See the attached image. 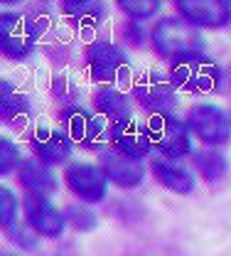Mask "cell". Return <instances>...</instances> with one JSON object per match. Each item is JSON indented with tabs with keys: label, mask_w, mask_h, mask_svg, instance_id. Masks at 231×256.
<instances>
[{
	"label": "cell",
	"mask_w": 231,
	"mask_h": 256,
	"mask_svg": "<svg viewBox=\"0 0 231 256\" xmlns=\"http://www.w3.org/2000/svg\"><path fill=\"white\" fill-rule=\"evenodd\" d=\"M153 40L160 52L175 54L180 60L199 57V52L204 47V37H202L199 28H195L187 20H180V18H165L163 22H158V28L153 30Z\"/></svg>",
	"instance_id": "1"
},
{
	"label": "cell",
	"mask_w": 231,
	"mask_h": 256,
	"mask_svg": "<svg viewBox=\"0 0 231 256\" xmlns=\"http://www.w3.org/2000/svg\"><path fill=\"white\" fill-rule=\"evenodd\" d=\"M170 82L175 84V89L185 92H219L224 86V69L202 54L190 60H177L172 66Z\"/></svg>",
	"instance_id": "2"
},
{
	"label": "cell",
	"mask_w": 231,
	"mask_h": 256,
	"mask_svg": "<svg viewBox=\"0 0 231 256\" xmlns=\"http://www.w3.org/2000/svg\"><path fill=\"white\" fill-rule=\"evenodd\" d=\"M187 126L192 128V133L199 140H204L207 146H227L231 140V116L214 106V104H199L190 111L187 116Z\"/></svg>",
	"instance_id": "3"
},
{
	"label": "cell",
	"mask_w": 231,
	"mask_h": 256,
	"mask_svg": "<svg viewBox=\"0 0 231 256\" xmlns=\"http://www.w3.org/2000/svg\"><path fill=\"white\" fill-rule=\"evenodd\" d=\"M150 136H153V146L165 156V158L180 160L192 150V140H190V128L185 126L180 118H175L172 114L167 116H155L150 124Z\"/></svg>",
	"instance_id": "4"
},
{
	"label": "cell",
	"mask_w": 231,
	"mask_h": 256,
	"mask_svg": "<svg viewBox=\"0 0 231 256\" xmlns=\"http://www.w3.org/2000/svg\"><path fill=\"white\" fill-rule=\"evenodd\" d=\"M37 42V25L27 15L20 12H5L0 18V44L7 57L22 60L32 52Z\"/></svg>",
	"instance_id": "5"
},
{
	"label": "cell",
	"mask_w": 231,
	"mask_h": 256,
	"mask_svg": "<svg viewBox=\"0 0 231 256\" xmlns=\"http://www.w3.org/2000/svg\"><path fill=\"white\" fill-rule=\"evenodd\" d=\"M62 124L66 126L69 136L86 146V148H99L106 140H111V128L101 121V116L81 108V106H69L62 111Z\"/></svg>",
	"instance_id": "6"
},
{
	"label": "cell",
	"mask_w": 231,
	"mask_h": 256,
	"mask_svg": "<svg viewBox=\"0 0 231 256\" xmlns=\"http://www.w3.org/2000/svg\"><path fill=\"white\" fill-rule=\"evenodd\" d=\"M133 94H135L138 104H140L145 111L158 114V116H167V114L177 106L175 84L167 82L165 76H160V74H143V76L135 82Z\"/></svg>",
	"instance_id": "7"
},
{
	"label": "cell",
	"mask_w": 231,
	"mask_h": 256,
	"mask_svg": "<svg viewBox=\"0 0 231 256\" xmlns=\"http://www.w3.org/2000/svg\"><path fill=\"white\" fill-rule=\"evenodd\" d=\"M66 185L84 202H101L108 192V178L96 165L76 162L66 170Z\"/></svg>",
	"instance_id": "8"
},
{
	"label": "cell",
	"mask_w": 231,
	"mask_h": 256,
	"mask_svg": "<svg viewBox=\"0 0 231 256\" xmlns=\"http://www.w3.org/2000/svg\"><path fill=\"white\" fill-rule=\"evenodd\" d=\"M177 8L195 28H224L231 22V2L224 0H180Z\"/></svg>",
	"instance_id": "9"
},
{
	"label": "cell",
	"mask_w": 231,
	"mask_h": 256,
	"mask_svg": "<svg viewBox=\"0 0 231 256\" xmlns=\"http://www.w3.org/2000/svg\"><path fill=\"white\" fill-rule=\"evenodd\" d=\"M111 143L116 150L131 156V158H143L150 153L153 148V136H150V128L138 124V121H118L111 126Z\"/></svg>",
	"instance_id": "10"
},
{
	"label": "cell",
	"mask_w": 231,
	"mask_h": 256,
	"mask_svg": "<svg viewBox=\"0 0 231 256\" xmlns=\"http://www.w3.org/2000/svg\"><path fill=\"white\" fill-rule=\"evenodd\" d=\"M25 214H27V224L32 226L37 234L42 236H59L64 232V214L47 200L39 194H27L25 197Z\"/></svg>",
	"instance_id": "11"
},
{
	"label": "cell",
	"mask_w": 231,
	"mask_h": 256,
	"mask_svg": "<svg viewBox=\"0 0 231 256\" xmlns=\"http://www.w3.org/2000/svg\"><path fill=\"white\" fill-rule=\"evenodd\" d=\"M99 165L101 170L106 172V178H111L121 188H135L145 178V168L140 165V160L131 158V156H126V153H121L116 148L103 150Z\"/></svg>",
	"instance_id": "12"
},
{
	"label": "cell",
	"mask_w": 231,
	"mask_h": 256,
	"mask_svg": "<svg viewBox=\"0 0 231 256\" xmlns=\"http://www.w3.org/2000/svg\"><path fill=\"white\" fill-rule=\"evenodd\" d=\"M30 148L34 150V156L42 160V162H64L71 156V140L66 138L62 130L57 128H47L39 126L30 136Z\"/></svg>",
	"instance_id": "13"
},
{
	"label": "cell",
	"mask_w": 231,
	"mask_h": 256,
	"mask_svg": "<svg viewBox=\"0 0 231 256\" xmlns=\"http://www.w3.org/2000/svg\"><path fill=\"white\" fill-rule=\"evenodd\" d=\"M86 60H89V66H91V74L99 82H111L118 74V69L128 66V54L121 47L111 44V42H96V44H91Z\"/></svg>",
	"instance_id": "14"
},
{
	"label": "cell",
	"mask_w": 231,
	"mask_h": 256,
	"mask_svg": "<svg viewBox=\"0 0 231 256\" xmlns=\"http://www.w3.org/2000/svg\"><path fill=\"white\" fill-rule=\"evenodd\" d=\"M153 172L155 178L165 185L167 190L180 192V194H187V192L195 190V172L190 168H185L180 160L172 158H155L153 160Z\"/></svg>",
	"instance_id": "15"
},
{
	"label": "cell",
	"mask_w": 231,
	"mask_h": 256,
	"mask_svg": "<svg viewBox=\"0 0 231 256\" xmlns=\"http://www.w3.org/2000/svg\"><path fill=\"white\" fill-rule=\"evenodd\" d=\"M20 180H22V185L32 194H39V197H44V194L57 190V178H54V172L42 160H34V158L22 160V165H20Z\"/></svg>",
	"instance_id": "16"
},
{
	"label": "cell",
	"mask_w": 231,
	"mask_h": 256,
	"mask_svg": "<svg viewBox=\"0 0 231 256\" xmlns=\"http://www.w3.org/2000/svg\"><path fill=\"white\" fill-rule=\"evenodd\" d=\"M94 104H96V108H99L101 114H106L116 124L131 118V111H133L131 98L123 94V92H118V89H101L99 94L94 96Z\"/></svg>",
	"instance_id": "17"
},
{
	"label": "cell",
	"mask_w": 231,
	"mask_h": 256,
	"mask_svg": "<svg viewBox=\"0 0 231 256\" xmlns=\"http://www.w3.org/2000/svg\"><path fill=\"white\" fill-rule=\"evenodd\" d=\"M0 114H2V118H15V116H20V114H25L27 111V106H30V101L25 98V96L20 94L10 82H2V86H0Z\"/></svg>",
	"instance_id": "18"
},
{
	"label": "cell",
	"mask_w": 231,
	"mask_h": 256,
	"mask_svg": "<svg viewBox=\"0 0 231 256\" xmlns=\"http://www.w3.org/2000/svg\"><path fill=\"white\" fill-rule=\"evenodd\" d=\"M197 165L199 172L204 175V180H209V182H217L219 178H224L227 168H229L224 153H219V150H202V153H197Z\"/></svg>",
	"instance_id": "19"
},
{
	"label": "cell",
	"mask_w": 231,
	"mask_h": 256,
	"mask_svg": "<svg viewBox=\"0 0 231 256\" xmlns=\"http://www.w3.org/2000/svg\"><path fill=\"white\" fill-rule=\"evenodd\" d=\"M64 10H66V15L76 18L79 22H96L99 18H103L106 5L96 2V0H66Z\"/></svg>",
	"instance_id": "20"
},
{
	"label": "cell",
	"mask_w": 231,
	"mask_h": 256,
	"mask_svg": "<svg viewBox=\"0 0 231 256\" xmlns=\"http://www.w3.org/2000/svg\"><path fill=\"white\" fill-rule=\"evenodd\" d=\"M64 222L69 226H74L76 232H91L99 220H96V214L89 210V207H81V204H69L64 210Z\"/></svg>",
	"instance_id": "21"
},
{
	"label": "cell",
	"mask_w": 231,
	"mask_h": 256,
	"mask_svg": "<svg viewBox=\"0 0 231 256\" xmlns=\"http://www.w3.org/2000/svg\"><path fill=\"white\" fill-rule=\"evenodd\" d=\"M131 18H135V20H145V18H153L163 5L158 2V0H121L118 2Z\"/></svg>",
	"instance_id": "22"
},
{
	"label": "cell",
	"mask_w": 231,
	"mask_h": 256,
	"mask_svg": "<svg viewBox=\"0 0 231 256\" xmlns=\"http://www.w3.org/2000/svg\"><path fill=\"white\" fill-rule=\"evenodd\" d=\"M15 214H17V200L7 188H2L0 190V217H2V224L7 229L15 226Z\"/></svg>",
	"instance_id": "23"
},
{
	"label": "cell",
	"mask_w": 231,
	"mask_h": 256,
	"mask_svg": "<svg viewBox=\"0 0 231 256\" xmlns=\"http://www.w3.org/2000/svg\"><path fill=\"white\" fill-rule=\"evenodd\" d=\"M17 160H20V150H17V146H15L12 140L2 138V140H0V172H2V175H5V172H10V170L17 165Z\"/></svg>",
	"instance_id": "24"
},
{
	"label": "cell",
	"mask_w": 231,
	"mask_h": 256,
	"mask_svg": "<svg viewBox=\"0 0 231 256\" xmlns=\"http://www.w3.org/2000/svg\"><path fill=\"white\" fill-rule=\"evenodd\" d=\"M2 256H17V254H12V252H2Z\"/></svg>",
	"instance_id": "25"
}]
</instances>
